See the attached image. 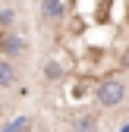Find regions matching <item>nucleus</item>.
I'll use <instances>...</instances> for the list:
<instances>
[{"label":"nucleus","instance_id":"nucleus-5","mask_svg":"<svg viewBox=\"0 0 129 132\" xmlns=\"http://www.w3.org/2000/svg\"><path fill=\"white\" fill-rule=\"evenodd\" d=\"M72 132H98V120L94 117H76L72 120Z\"/></svg>","mask_w":129,"mask_h":132},{"label":"nucleus","instance_id":"nucleus-2","mask_svg":"<svg viewBox=\"0 0 129 132\" xmlns=\"http://www.w3.org/2000/svg\"><path fill=\"white\" fill-rule=\"evenodd\" d=\"M72 10V3H60V0H44L41 3V16L44 19H63Z\"/></svg>","mask_w":129,"mask_h":132},{"label":"nucleus","instance_id":"nucleus-8","mask_svg":"<svg viewBox=\"0 0 129 132\" xmlns=\"http://www.w3.org/2000/svg\"><path fill=\"white\" fill-rule=\"evenodd\" d=\"M0 25H3V28H6V35H10V28H13V6H10V3L0 6Z\"/></svg>","mask_w":129,"mask_h":132},{"label":"nucleus","instance_id":"nucleus-6","mask_svg":"<svg viewBox=\"0 0 129 132\" xmlns=\"http://www.w3.org/2000/svg\"><path fill=\"white\" fill-rule=\"evenodd\" d=\"M63 79V66L57 60H47L44 63V82H60Z\"/></svg>","mask_w":129,"mask_h":132},{"label":"nucleus","instance_id":"nucleus-1","mask_svg":"<svg viewBox=\"0 0 129 132\" xmlns=\"http://www.w3.org/2000/svg\"><path fill=\"white\" fill-rule=\"evenodd\" d=\"M123 97H126V85L120 79H107V82H101V85L94 88V101L101 107H117Z\"/></svg>","mask_w":129,"mask_h":132},{"label":"nucleus","instance_id":"nucleus-7","mask_svg":"<svg viewBox=\"0 0 129 132\" xmlns=\"http://www.w3.org/2000/svg\"><path fill=\"white\" fill-rule=\"evenodd\" d=\"M28 129H31V120L28 117H16L13 123L3 126V132H28Z\"/></svg>","mask_w":129,"mask_h":132},{"label":"nucleus","instance_id":"nucleus-4","mask_svg":"<svg viewBox=\"0 0 129 132\" xmlns=\"http://www.w3.org/2000/svg\"><path fill=\"white\" fill-rule=\"evenodd\" d=\"M16 82V69H13V63L10 60H0V88H10Z\"/></svg>","mask_w":129,"mask_h":132},{"label":"nucleus","instance_id":"nucleus-3","mask_svg":"<svg viewBox=\"0 0 129 132\" xmlns=\"http://www.w3.org/2000/svg\"><path fill=\"white\" fill-rule=\"evenodd\" d=\"M25 51V38L22 35H3V60H10V57H19Z\"/></svg>","mask_w":129,"mask_h":132}]
</instances>
